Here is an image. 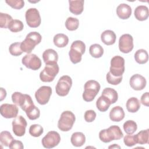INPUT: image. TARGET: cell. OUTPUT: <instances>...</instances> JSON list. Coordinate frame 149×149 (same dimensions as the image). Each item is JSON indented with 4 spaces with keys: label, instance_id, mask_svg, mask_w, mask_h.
Here are the masks:
<instances>
[{
    "label": "cell",
    "instance_id": "27",
    "mask_svg": "<svg viewBox=\"0 0 149 149\" xmlns=\"http://www.w3.org/2000/svg\"><path fill=\"white\" fill-rule=\"evenodd\" d=\"M55 45L59 48H63L66 46L69 42L68 37L62 33L56 34L53 39Z\"/></svg>",
    "mask_w": 149,
    "mask_h": 149
},
{
    "label": "cell",
    "instance_id": "41",
    "mask_svg": "<svg viewBox=\"0 0 149 149\" xmlns=\"http://www.w3.org/2000/svg\"><path fill=\"white\" fill-rule=\"evenodd\" d=\"M107 80L108 83L112 85H118L122 80V76L115 77L113 76L109 72L107 74Z\"/></svg>",
    "mask_w": 149,
    "mask_h": 149
},
{
    "label": "cell",
    "instance_id": "46",
    "mask_svg": "<svg viewBox=\"0 0 149 149\" xmlns=\"http://www.w3.org/2000/svg\"><path fill=\"white\" fill-rule=\"evenodd\" d=\"M6 95V92L3 88H1V101H2Z\"/></svg>",
    "mask_w": 149,
    "mask_h": 149
},
{
    "label": "cell",
    "instance_id": "43",
    "mask_svg": "<svg viewBox=\"0 0 149 149\" xmlns=\"http://www.w3.org/2000/svg\"><path fill=\"white\" fill-rule=\"evenodd\" d=\"M84 116L87 122H92L96 118V113L93 110H87L85 112Z\"/></svg>",
    "mask_w": 149,
    "mask_h": 149
},
{
    "label": "cell",
    "instance_id": "16",
    "mask_svg": "<svg viewBox=\"0 0 149 149\" xmlns=\"http://www.w3.org/2000/svg\"><path fill=\"white\" fill-rule=\"evenodd\" d=\"M19 109L16 104H3L0 108L1 115L5 118H14L17 115Z\"/></svg>",
    "mask_w": 149,
    "mask_h": 149
},
{
    "label": "cell",
    "instance_id": "45",
    "mask_svg": "<svg viewBox=\"0 0 149 149\" xmlns=\"http://www.w3.org/2000/svg\"><path fill=\"white\" fill-rule=\"evenodd\" d=\"M141 102L143 105L148 107L149 105V95L148 93L146 92L144 93L141 97Z\"/></svg>",
    "mask_w": 149,
    "mask_h": 149
},
{
    "label": "cell",
    "instance_id": "21",
    "mask_svg": "<svg viewBox=\"0 0 149 149\" xmlns=\"http://www.w3.org/2000/svg\"><path fill=\"white\" fill-rule=\"evenodd\" d=\"M69 10L74 15H78L81 14L83 11L84 1H69Z\"/></svg>",
    "mask_w": 149,
    "mask_h": 149
},
{
    "label": "cell",
    "instance_id": "23",
    "mask_svg": "<svg viewBox=\"0 0 149 149\" xmlns=\"http://www.w3.org/2000/svg\"><path fill=\"white\" fill-rule=\"evenodd\" d=\"M148 9L146 6L140 5L136 8L134 10V16L136 19L140 21L146 20L148 17Z\"/></svg>",
    "mask_w": 149,
    "mask_h": 149
},
{
    "label": "cell",
    "instance_id": "6",
    "mask_svg": "<svg viewBox=\"0 0 149 149\" xmlns=\"http://www.w3.org/2000/svg\"><path fill=\"white\" fill-rule=\"evenodd\" d=\"M12 100L15 104L19 106L24 112L34 105L31 97L29 95L22 94L20 92L13 93L12 95Z\"/></svg>",
    "mask_w": 149,
    "mask_h": 149
},
{
    "label": "cell",
    "instance_id": "39",
    "mask_svg": "<svg viewBox=\"0 0 149 149\" xmlns=\"http://www.w3.org/2000/svg\"><path fill=\"white\" fill-rule=\"evenodd\" d=\"M21 42H16L12 44L9 48V51L12 55L17 56L20 55L23 53V51L21 49Z\"/></svg>",
    "mask_w": 149,
    "mask_h": 149
},
{
    "label": "cell",
    "instance_id": "9",
    "mask_svg": "<svg viewBox=\"0 0 149 149\" xmlns=\"http://www.w3.org/2000/svg\"><path fill=\"white\" fill-rule=\"evenodd\" d=\"M72 85V80L68 75L61 77L56 84L55 90L56 94L61 97H64L69 93Z\"/></svg>",
    "mask_w": 149,
    "mask_h": 149
},
{
    "label": "cell",
    "instance_id": "11",
    "mask_svg": "<svg viewBox=\"0 0 149 149\" xmlns=\"http://www.w3.org/2000/svg\"><path fill=\"white\" fill-rule=\"evenodd\" d=\"M61 141L59 134L55 131H50L42 138L41 143L44 147L52 148L56 146Z\"/></svg>",
    "mask_w": 149,
    "mask_h": 149
},
{
    "label": "cell",
    "instance_id": "18",
    "mask_svg": "<svg viewBox=\"0 0 149 149\" xmlns=\"http://www.w3.org/2000/svg\"><path fill=\"white\" fill-rule=\"evenodd\" d=\"M42 59L46 65L56 63L58 60V55L54 49H47L42 54Z\"/></svg>",
    "mask_w": 149,
    "mask_h": 149
},
{
    "label": "cell",
    "instance_id": "7",
    "mask_svg": "<svg viewBox=\"0 0 149 149\" xmlns=\"http://www.w3.org/2000/svg\"><path fill=\"white\" fill-rule=\"evenodd\" d=\"M59 70V68L57 63L47 64L40 72V80L43 82H51L54 80Z\"/></svg>",
    "mask_w": 149,
    "mask_h": 149
},
{
    "label": "cell",
    "instance_id": "10",
    "mask_svg": "<svg viewBox=\"0 0 149 149\" xmlns=\"http://www.w3.org/2000/svg\"><path fill=\"white\" fill-rule=\"evenodd\" d=\"M26 20L27 25L33 28L38 27L41 22V17L38 10L36 8H30L25 13Z\"/></svg>",
    "mask_w": 149,
    "mask_h": 149
},
{
    "label": "cell",
    "instance_id": "19",
    "mask_svg": "<svg viewBox=\"0 0 149 149\" xmlns=\"http://www.w3.org/2000/svg\"><path fill=\"white\" fill-rule=\"evenodd\" d=\"M116 14L121 19H127L132 14V8L126 3H120L116 8Z\"/></svg>",
    "mask_w": 149,
    "mask_h": 149
},
{
    "label": "cell",
    "instance_id": "20",
    "mask_svg": "<svg viewBox=\"0 0 149 149\" xmlns=\"http://www.w3.org/2000/svg\"><path fill=\"white\" fill-rule=\"evenodd\" d=\"M124 117V111L120 106H116L113 107L109 112V118L113 122H120L123 119Z\"/></svg>",
    "mask_w": 149,
    "mask_h": 149
},
{
    "label": "cell",
    "instance_id": "5",
    "mask_svg": "<svg viewBox=\"0 0 149 149\" xmlns=\"http://www.w3.org/2000/svg\"><path fill=\"white\" fill-rule=\"evenodd\" d=\"M75 120V116L72 112L65 111L61 115L58 122V127L62 132H68L72 128Z\"/></svg>",
    "mask_w": 149,
    "mask_h": 149
},
{
    "label": "cell",
    "instance_id": "26",
    "mask_svg": "<svg viewBox=\"0 0 149 149\" xmlns=\"http://www.w3.org/2000/svg\"><path fill=\"white\" fill-rule=\"evenodd\" d=\"M102 95L105 97L110 101L111 104L115 103L118 98V95L116 91L110 87L104 88L102 92Z\"/></svg>",
    "mask_w": 149,
    "mask_h": 149
},
{
    "label": "cell",
    "instance_id": "47",
    "mask_svg": "<svg viewBox=\"0 0 149 149\" xmlns=\"http://www.w3.org/2000/svg\"><path fill=\"white\" fill-rule=\"evenodd\" d=\"M108 148H120V146H118V145L114 144L113 146H109Z\"/></svg>",
    "mask_w": 149,
    "mask_h": 149
},
{
    "label": "cell",
    "instance_id": "3",
    "mask_svg": "<svg viewBox=\"0 0 149 149\" xmlns=\"http://www.w3.org/2000/svg\"><path fill=\"white\" fill-rule=\"evenodd\" d=\"M85 44L80 41L76 40L72 42L70 46V49L69 52V55L71 62L74 63H77L81 60L82 55L85 52Z\"/></svg>",
    "mask_w": 149,
    "mask_h": 149
},
{
    "label": "cell",
    "instance_id": "28",
    "mask_svg": "<svg viewBox=\"0 0 149 149\" xmlns=\"http://www.w3.org/2000/svg\"><path fill=\"white\" fill-rule=\"evenodd\" d=\"M134 139L136 143L140 144H148L149 139V130L146 129L141 130L137 134L134 135Z\"/></svg>",
    "mask_w": 149,
    "mask_h": 149
},
{
    "label": "cell",
    "instance_id": "40",
    "mask_svg": "<svg viewBox=\"0 0 149 149\" xmlns=\"http://www.w3.org/2000/svg\"><path fill=\"white\" fill-rule=\"evenodd\" d=\"M5 2L12 8L16 9H20L24 5V2L23 0H6Z\"/></svg>",
    "mask_w": 149,
    "mask_h": 149
},
{
    "label": "cell",
    "instance_id": "25",
    "mask_svg": "<svg viewBox=\"0 0 149 149\" xmlns=\"http://www.w3.org/2000/svg\"><path fill=\"white\" fill-rule=\"evenodd\" d=\"M126 107L127 110L129 112L134 113L138 111L140 108V102L136 97H131L127 100Z\"/></svg>",
    "mask_w": 149,
    "mask_h": 149
},
{
    "label": "cell",
    "instance_id": "35",
    "mask_svg": "<svg viewBox=\"0 0 149 149\" xmlns=\"http://www.w3.org/2000/svg\"><path fill=\"white\" fill-rule=\"evenodd\" d=\"M23 23L22 21L17 19H15L10 23L8 29L12 32L17 33L22 31L23 29Z\"/></svg>",
    "mask_w": 149,
    "mask_h": 149
},
{
    "label": "cell",
    "instance_id": "4",
    "mask_svg": "<svg viewBox=\"0 0 149 149\" xmlns=\"http://www.w3.org/2000/svg\"><path fill=\"white\" fill-rule=\"evenodd\" d=\"M83 98L86 102L92 101L100 90V84L94 80L87 81L84 84Z\"/></svg>",
    "mask_w": 149,
    "mask_h": 149
},
{
    "label": "cell",
    "instance_id": "32",
    "mask_svg": "<svg viewBox=\"0 0 149 149\" xmlns=\"http://www.w3.org/2000/svg\"><path fill=\"white\" fill-rule=\"evenodd\" d=\"M15 139L12 137L10 132L8 131H3L0 133V141L1 144L6 147H9L10 143Z\"/></svg>",
    "mask_w": 149,
    "mask_h": 149
},
{
    "label": "cell",
    "instance_id": "17",
    "mask_svg": "<svg viewBox=\"0 0 149 149\" xmlns=\"http://www.w3.org/2000/svg\"><path fill=\"white\" fill-rule=\"evenodd\" d=\"M146 80L141 75L139 74H135L133 75L129 80V84L131 87L137 91L141 90L144 88L146 86Z\"/></svg>",
    "mask_w": 149,
    "mask_h": 149
},
{
    "label": "cell",
    "instance_id": "24",
    "mask_svg": "<svg viewBox=\"0 0 149 149\" xmlns=\"http://www.w3.org/2000/svg\"><path fill=\"white\" fill-rule=\"evenodd\" d=\"M70 141L73 146L75 147L82 146L86 141V137L81 132H74L72 134Z\"/></svg>",
    "mask_w": 149,
    "mask_h": 149
},
{
    "label": "cell",
    "instance_id": "33",
    "mask_svg": "<svg viewBox=\"0 0 149 149\" xmlns=\"http://www.w3.org/2000/svg\"><path fill=\"white\" fill-rule=\"evenodd\" d=\"M123 127L126 133H127V134H132L136 131L137 129V126L134 121L132 120H128L124 123Z\"/></svg>",
    "mask_w": 149,
    "mask_h": 149
},
{
    "label": "cell",
    "instance_id": "12",
    "mask_svg": "<svg viewBox=\"0 0 149 149\" xmlns=\"http://www.w3.org/2000/svg\"><path fill=\"white\" fill-rule=\"evenodd\" d=\"M22 62L26 68L33 70H38L41 66V59L33 54H27L24 55Z\"/></svg>",
    "mask_w": 149,
    "mask_h": 149
},
{
    "label": "cell",
    "instance_id": "34",
    "mask_svg": "<svg viewBox=\"0 0 149 149\" xmlns=\"http://www.w3.org/2000/svg\"><path fill=\"white\" fill-rule=\"evenodd\" d=\"M79 25V21L77 18L69 17L65 22L66 28L70 31L76 30Z\"/></svg>",
    "mask_w": 149,
    "mask_h": 149
},
{
    "label": "cell",
    "instance_id": "38",
    "mask_svg": "<svg viewBox=\"0 0 149 149\" xmlns=\"http://www.w3.org/2000/svg\"><path fill=\"white\" fill-rule=\"evenodd\" d=\"M43 127L37 124H34L30 126L29 128V133L33 137H39L43 133Z\"/></svg>",
    "mask_w": 149,
    "mask_h": 149
},
{
    "label": "cell",
    "instance_id": "8",
    "mask_svg": "<svg viewBox=\"0 0 149 149\" xmlns=\"http://www.w3.org/2000/svg\"><path fill=\"white\" fill-rule=\"evenodd\" d=\"M125 72V59L123 57L116 55L113 56L111 61L109 72L115 77L122 76Z\"/></svg>",
    "mask_w": 149,
    "mask_h": 149
},
{
    "label": "cell",
    "instance_id": "30",
    "mask_svg": "<svg viewBox=\"0 0 149 149\" xmlns=\"http://www.w3.org/2000/svg\"><path fill=\"white\" fill-rule=\"evenodd\" d=\"M135 61L139 64H144L148 60V55L146 50L143 49H138L134 54Z\"/></svg>",
    "mask_w": 149,
    "mask_h": 149
},
{
    "label": "cell",
    "instance_id": "14",
    "mask_svg": "<svg viewBox=\"0 0 149 149\" xmlns=\"http://www.w3.org/2000/svg\"><path fill=\"white\" fill-rule=\"evenodd\" d=\"M26 126V120L21 115L17 116L12 121V130L16 136L21 137L24 136Z\"/></svg>",
    "mask_w": 149,
    "mask_h": 149
},
{
    "label": "cell",
    "instance_id": "15",
    "mask_svg": "<svg viewBox=\"0 0 149 149\" xmlns=\"http://www.w3.org/2000/svg\"><path fill=\"white\" fill-rule=\"evenodd\" d=\"M119 50L125 54L132 51L133 48V38L129 34H125L120 36L119 40Z\"/></svg>",
    "mask_w": 149,
    "mask_h": 149
},
{
    "label": "cell",
    "instance_id": "1",
    "mask_svg": "<svg viewBox=\"0 0 149 149\" xmlns=\"http://www.w3.org/2000/svg\"><path fill=\"white\" fill-rule=\"evenodd\" d=\"M123 137V134L118 126H111L103 129L99 133V138L104 143H109L112 140H119Z\"/></svg>",
    "mask_w": 149,
    "mask_h": 149
},
{
    "label": "cell",
    "instance_id": "22",
    "mask_svg": "<svg viewBox=\"0 0 149 149\" xmlns=\"http://www.w3.org/2000/svg\"><path fill=\"white\" fill-rule=\"evenodd\" d=\"M115 33L110 30H107L102 33L101 35V41L104 44L107 45H111L113 44L116 41Z\"/></svg>",
    "mask_w": 149,
    "mask_h": 149
},
{
    "label": "cell",
    "instance_id": "2",
    "mask_svg": "<svg viewBox=\"0 0 149 149\" xmlns=\"http://www.w3.org/2000/svg\"><path fill=\"white\" fill-rule=\"evenodd\" d=\"M42 37L41 34L36 31L29 33L26 37L24 41L21 42V49L23 52L30 54L35 46L40 43Z\"/></svg>",
    "mask_w": 149,
    "mask_h": 149
},
{
    "label": "cell",
    "instance_id": "29",
    "mask_svg": "<svg viewBox=\"0 0 149 149\" xmlns=\"http://www.w3.org/2000/svg\"><path fill=\"white\" fill-rule=\"evenodd\" d=\"M110 101L104 95L100 96L96 101V107L101 112H105L111 105Z\"/></svg>",
    "mask_w": 149,
    "mask_h": 149
},
{
    "label": "cell",
    "instance_id": "37",
    "mask_svg": "<svg viewBox=\"0 0 149 149\" xmlns=\"http://www.w3.org/2000/svg\"><path fill=\"white\" fill-rule=\"evenodd\" d=\"M13 20L11 16L7 13H0V27L1 28H8L10 23Z\"/></svg>",
    "mask_w": 149,
    "mask_h": 149
},
{
    "label": "cell",
    "instance_id": "44",
    "mask_svg": "<svg viewBox=\"0 0 149 149\" xmlns=\"http://www.w3.org/2000/svg\"><path fill=\"white\" fill-rule=\"evenodd\" d=\"M9 147L11 149H23L24 146L21 141L14 140L9 146Z\"/></svg>",
    "mask_w": 149,
    "mask_h": 149
},
{
    "label": "cell",
    "instance_id": "36",
    "mask_svg": "<svg viewBox=\"0 0 149 149\" xmlns=\"http://www.w3.org/2000/svg\"><path fill=\"white\" fill-rule=\"evenodd\" d=\"M26 113L30 120H35L39 118L40 111V109L34 105L29 108L26 112Z\"/></svg>",
    "mask_w": 149,
    "mask_h": 149
},
{
    "label": "cell",
    "instance_id": "42",
    "mask_svg": "<svg viewBox=\"0 0 149 149\" xmlns=\"http://www.w3.org/2000/svg\"><path fill=\"white\" fill-rule=\"evenodd\" d=\"M123 141L125 144L128 147H132L137 144L135 141L134 135H126L123 138Z\"/></svg>",
    "mask_w": 149,
    "mask_h": 149
},
{
    "label": "cell",
    "instance_id": "13",
    "mask_svg": "<svg viewBox=\"0 0 149 149\" xmlns=\"http://www.w3.org/2000/svg\"><path fill=\"white\" fill-rule=\"evenodd\" d=\"M52 94V89L49 86H43L40 87L35 93L36 99L40 105L47 104Z\"/></svg>",
    "mask_w": 149,
    "mask_h": 149
},
{
    "label": "cell",
    "instance_id": "31",
    "mask_svg": "<svg viewBox=\"0 0 149 149\" xmlns=\"http://www.w3.org/2000/svg\"><path fill=\"white\" fill-rule=\"evenodd\" d=\"M89 52L93 57L98 58L102 56L104 54V49L100 44H94L90 47Z\"/></svg>",
    "mask_w": 149,
    "mask_h": 149
}]
</instances>
